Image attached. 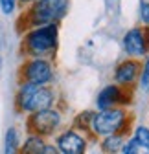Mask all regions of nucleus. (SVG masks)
I'll return each mask as SVG.
<instances>
[{"instance_id":"obj_6","label":"nucleus","mask_w":149,"mask_h":154,"mask_svg":"<svg viewBox=\"0 0 149 154\" xmlns=\"http://www.w3.org/2000/svg\"><path fill=\"white\" fill-rule=\"evenodd\" d=\"M149 33L142 28H133L123 35V50L131 57H142L147 51Z\"/></svg>"},{"instance_id":"obj_10","label":"nucleus","mask_w":149,"mask_h":154,"mask_svg":"<svg viewBox=\"0 0 149 154\" xmlns=\"http://www.w3.org/2000/svg\"><path fill=\"white\" fill-rule=\"evenodd\" d=\"M138 70H140V64L136 61H123L116 68V73H114L116 83H120V85H131L136 79Z\"/></svg>"},{"instance_id":"obj_17","label":"nucleus","mask_w":149,"mask_h":154,"mask_svg":"<svg viewBox=\"0 0 149 154\" xmlns=\"http://www.w3.org/2000/svg\"><path fill=\"white\" fill-rule=\"evenodd\" d=\"M138 143L135 141V140H131L127 145H122V150H120V154H138Z\"/></svg>"},{"instance_id":"obj_21","label":"nucleus","mask_w":149,"mask_h":154,"mask_svg":"<svg viewBox=\"0 0 149 154\" xmlns=\"http://www.w3.org/2000/svg\"><path fill=\"white\" fill-rule=\"evenodd\" d=\"M0 68H2V57H0Z\"/></svg>"},{"instance_id":"obj_9","label":"nucleus","mask_w":149,"mask_h":154,"mask_svg":"<svg viewBox=\"0 0 149 154\" xmlns=\"http://www.w3.org/2000/svg\"><path fill=\"white\" fill-rule=\"evenodd\" d=\"M122 101V90L116 86V85H109L105 86L100 94H98V108L100 110H109V108H113L116 103Z\"/></svg>"},{"instance_id":"obj_14","label":"nucleus","mask_w":149,"mask_h":154,"mask_svg":"<svg viewBox=\"0 0 149 154\" xmlns=\"http://www.w3.org/2000/svg\"><path fill=\"white\" fill-rule=\"evenodd\" d=\"M133 140L138 143V147H144V149L149 150V130H147L145 127H138V128H136Z\"/></svg>"},{"instance_id":"obj_16","label":"nucleus","mask_w":149,"mask_h":154,"mask_svg":"<svg viewBox=\"0 0 149 154\" xmlns=\"http://www.w3.org/2000/svg\"><path fill=\"white\" fill-rule=\"evenodd\" d=\"M140 83H142V90L144 92H149V59L142 70V77H140Z\"/></svg>"},{"instance_id":"obj_18","label":"nucleus","mask_w":149,"mask_h":154,"mask_svg":"<svg viewBox=\"0 0 149 154\" xmlns=\"http://www.w3.org/2000/svg\"><path fill=\"white\" fill-rule=\"evenodd\" d=\"M140 17H142V22L149 26V2L140 4Z\"/></svg>"},{"instance_id":"obj_12","label":"nucleus","mask_w":149,"mask_h":154,"mask_svg":"<svg viewBox=\"0 0 149 154\" xmlns=\"http://www.w3.org/2000/svg\"><path fill=\"white\" fill-rule=\"evenodd\" d=\"M4 154H18V132L17 128H8L4 138Z\"/></svg>"},{"instance_id":"obj_15","label":"nucleus","mask_w":149,"mask_h":154,"mask_svg":"<svg viewBox=\"0 0 149 154\" xmlns=\"http://www.w3.org/2000/svg\"><path fill=\"white\" fill-rule=\"evenodd\" d=\"M17 4H18V0H0V11L9 17V15L15 13Z\"/></svg>"},{"instance_id":"obj_22","label":"nucleus","mask_w":149,"mask_h":154,"mask_svg":"<svg viewBox=\"0 0 149 154\" xmlns=\"http://www.w3.org/2000/svg\"><path fill=\"white\" fill-rule=\"evenodd\" d=\"M147 154H149V152H147Z\"/></svg>"},{"instance_id":"obj_5","label":"nucleus","mask_w":149,"mask_h":154,"mask_svg":"<svg viewBox=\"0 0 149 154\" xmlns=\"http://www.w3.org/2000/svg\"><path fill=\"white\" fill-rule=\"evenodd\" d=\"M61 125V116L57 110H41V112H33L28 119V128L33 132V136H48L55 128Z\"/></svg>"},{"instance_id":"obj_13","label":"nucleus","mask_w":149,"mask_h":154,"mask_svg":"<svg viewBox=\"0 0 149 154\" xmlns=\"http://www.w3.org/2000/svg\"><path fill=\"white\" fill-rule=\"evenodd\" d=\"M122 136L118 134H113V136H107V140L103 141V150L105 152H116L120 147H122Z\"/></svg>"},{"instance_id":"obj_3","label":"nucleus","mask_w":149,"mask_h":154,"mask_svg":"<svg viewBox=\"0 0 149 154\" xmlns=\"http://www.w3.org/2000/svg\"><path fill=\"white\" fill-rule=\"evenodd\" d=\"M123 123H125V112L120 108H109L92 116L90 128L100 136H113L123 127Z\"/></svg>"},{"instance_id":"obj_1","label":"nucleus","mask_w":149,"mask_h":154,"mask_svg":"<svg viewBox=\"0 0 149 154\" xmlns=\"http://www.w3.org/2000/svg\"><path fill=\"white\" fill-rule=\"evenodd\" d=\"M55 46H57V26L55 24L33 28L24 37V51L33 59H43V55L52 53Z\"/></svg>"},{"instance_id":"obj_7","label":"nucleus","mask_w":149,"mask_h":154,"mask_svg":"<svg viewBox=\"0 0 149 154\" xmlns=\"http://www.w3.org/2000/svg\"><path fill=\"white\" fill-rule=\"evenodd\" d=\"M53 99H55V94L52 88L48 86H37L31 94V97L28 99L26 103V108L24 112H41V110H48L52 105H53Z\"/></svg>"},{"instance_id":"obj_11","label":"nucleus","mask_w":149,"mask_h":154,"mask_svg":"<svg viewBox=\"0 0 149 154\" xmlns=\"http://www.w3.org/2000/svg\"><path fill=\"white\" fill-rule=\"evenodd\" d=\"M44 141L41 136H30L22 147H18V154H41L44 149Z\"/></svg>"},{"instance_id":"obj_2","label":"nucleus","mask_w":149,"mask_h":154,"mask_svg":"<svg viewBox=\"0 0 149 154\" xmlns=\"http://www.w3.org/2000/svg\"><path fill=\"white\" fill-rule=\"evenodd\" d=\"M68 8V0H39V2L31 4L26 18L28 26L39 28L46 24H55V20L65 15Z\"/></svg>"},{"instance_id":"obj_8","label":"nucleus","mask_w":149,"mask_h":154,"mask_svg":"<svg viewBox=\"0 0 149 154\" xmlns=\"http://www.w3.org/2000/svg\"><path fill=\"white\" fill-rule=\"evenodd\" d=\"M57 150L63 154H83L85 152V140L78 132L68 130L57 138Z\"/></svg>"},{"instance_id":"obj_20","label":"nucleus","mask_w":149,"mask_h":154,"mask_svg":"<svg viewBox=\"0 0 149 154\" xmlns=\"http://www.w3.org/2000/svg\"><path fill=\"white\" fill-rule=\"evenodd\" d=\"M21 4H35V2H39V0H18Z\"/></svg>"},{"instance_id":"obj_4","label":"nucleus","mask_w":149,"mask_h":154,"mask_svg":"<svg viewBox=\"0 0 149 154\" xmlns=\"http://www.w3.org/2000/svg\"><path fill=\"white\" fill-rule=\"evenodd\" d=\"M21 75H22L24 83L35 85V86H44L46 83L52 81L53 70L46 59H30L22 64Z\"/></svg>"},{"instance_id":"obj_19","label":"nucleus","mask_w":149,"mask_h":154,"mask_svg":"<svg viewBox=\"0 0 149 154\" xmlns=\"http://www.w3.org/2000/svg\"><path fill=\"white\" fill-rule=\"evenodd\" d=\"M41 154H59V150H57V147H53V145H44Z\"/></svg>"}]
</instances>
